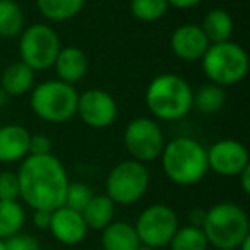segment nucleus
<instances>
[{
  "label": "nucleus",
  "mask_w": 250,
  "mask_h": 250,
  "mask_svg": "<svg viewBox=\"0 0 250 250\" xmlns=\"http://www.w3.org/2000/svg\"><path fill=\"white\" fill-rule=\"evenodd\" d=\"M19 197L35 209L55 211L62 208L69 177L63 165L53 154L26 156L18 171Z\"/></svg>",
  "instance_id": "nucleus-1"
},
{
  "label": "nucleus",
  "mask_w": 250,
  "mask_h": 250,
  "mask_svg": "<svg viewBox=\"0 0 250 250\" xmlns=\"http://www.w3.org/2000/svg\"><path fill=\"white\" fill-rule=\"evenodd\" d=\"M160 158L165 175L182 187L199 184L209 171L208 151L192 137L171 139L165 144Z\"/></svg>",
  "instance_id": "nucleus-2"
},
{
  "label": "nucleus",
  "mask_w": 250,
  "mask_h": 250,
  "mask_svg": "<svg viewBox=\"0 0 250 250\" xmlns=\"http://www.w3.org/2000/svg\"><path fill=\"white\" fill-rule=\"evenodd\" d=\"M194 89L177 74H160L146 89V104L160 120H180L192 110Z\"/></svg>",
  "instance_id": "nucleus-3"
},
{
  "label": "nucleus",
  "mask_w": 250,
  "mask_h": 250,
  "mask_svg": "<svg viewBox=\"0 0 250 250\" xmlns=\"http://www.w3.org/2000/svg\"><path fill=\"white\" fill-rule=\"evenodd\" d=\"M202 231L214 249L236 250L250 235L249 216L235 202H219L206 211Z\"/></svg>",
  "instance_id": "nucleus-4"
},
{
  "label": "nucleus",
  "mask_w": 250,
  "mask_h": 250,
  "mask_svg": "<svg viewBox=\"0 0 250 250\" xmlns=\"http://www.w3.org/2000/svg\"><path fill=\"white\" fill-rule=\"evenodd\" d=\"M202 70L212 84L233 86L245 79L249 72L247 52L233 42L212 43L201 59Z\"/></svg>",
  "instance_id": "nucleus-5"
},
{
  "label": "nucleus",
  "mask_w": 250,
  "mask_h": 250,
  "mask_svg": "<svg viewBox=\"0 0 250 250\" xmlns=\"http://www.w3.org/2000/svg\"><path fill=\"white\" fill-rule=\"evenodd\" d=\"M77 94L72 84L62 81H46L33 89L31 108L42 120L62 124L76 115Z\"/></svg>",
  "instance_id": "nucleus-6"
},
{
  "label": "nucleus",
  "mask_w": 250,
  "mask_h": 250,
  "mask_svg": "<svg viewBox=\"0 0 250 250\" xmlns=\"http://www.w3.org/2000/svg\"><path fill=\"white\" fill-rule=\"evenodd\" d=\"M149 187V171L136 160H127L111 168L106 177V195L113 204H134L137 202Z\"/></svg>",
  "instance_id": "nucleus-7"
},
{
  "label": "nucleus",
  "mask_w": 250,
  "mask_h": 250,
  "mask_svg": "<svg viewBox=\"0 0 250 250\" xmlns=\"http://www.w3.org/2000/svg\"><path fill=\"white\" fill-rule=\"evenodd\" d=\"M19 40L21 62H24L33 70H45L53 67L57 55L60 52V38L50 26L33 24L22 29Z\"/></svg>",
  "instance_id": "nucleus-8"
},
{
  "label": "nucleus",
  "mask_w": 250,
  "mask_h": 250,
  "mask_svg": "<svg viewBox=\"0 0 250 250\" xmlns=\"http://www.w3.org/2000/svg\"><path fill=\"white\" fill-rule=\"evenodd\" d=\"M124 144L132 160L139 163L154 161L161 156L165 147V136L161 127L147 117H139L129 122L124 132Z\"/></svg>",
  "instance_id": "nucleus-9"
},
{
  "label": "nucleus",
  "mask_w": 250,
  "mask_h": 250,
  "mask_svg": "<svg viewBox=\"0 0 250 250\" xmlns=\"http://www.w3.org/2000/svg\"><path fill=\"white\" fill-rule=\"evenodd\" d=\"M143 245L161 249L170 243L171 236L178 229L177 212L165 204H154L146 208L134 225Z\"/></svg>",
  "instance_id": "nucleus-10"
},
{
  "label": "nucleus",
  "mask_w": 250,
  "mask_h": 250,
  "mask_svg": "<svg viewBox=\"0 0 250 250\" xmlns=\"http://www.w3.org/2000/svg\"><path fill=\"white\" fill-rule=\"evenodd\" d=\"M117 101L110 93L103 89H89L79 94L77 110L81 120L93 129H106L117 118Z\"/></svg>",
  "instance_id": "nucleus-11"
},
{
  "label": "nucleus",
  "mask_w": 250,
  "mask_h": 250,
  "mask_svg": "<svg viewBox=\"0 0 250 250\" xmlns=\"http://www.w3.org/2000/svg\"><path fill=\"white\" fill-rule=\"evenodd\" d=\"M208 151V167L223 177H236L249 167V151L235 139H221L212 144Z\"/></svg>",
  "instance_id": "nucleus-12"
},
{
  "label": "nucleus",
  "mask_w": 250,
  "mask_h": 250,
  "mask_svg": "<svg viewBox=\"0 0 250 250\" xmlns=\"http://www.w3.org/2000/svg\"><path fill=\"white\" fill-rule=\"evenodd\" d=\"M171 52L175 57L185 62H197L204 57L206 50L209 48V40L206 38L204 31L197 24L178 26L173 31L170 40Z\"/></svg>",
  "instance_id": "nucleus-13"
},
{
  "label": "nucleus",
  "mask_w": 250,
  "mask_h": 250,
  "mask_svg": "<svg viewBox=\"0 0 250 250\" xmlns=\"http://www.w3.org/2000/svg\"><path fill=\"white\" fill-rule=\"evenodd\" d=\"M48 229L52 231L53 238L65 245H76L86 238L87 226L83 219V214L72 209L62 208L52 211V221Z\"/></svg>",
  "instance_id": "nucleus-14"
},
{
  "label": "nucleus",
  "mask_w": 250,
  "mask_h": 250,
  "mask_svg": "<svg viewBox=\"0 0 250 250\" xmlns=\"http://www.w3.org/2000/svg\"><path fill=\"white\" fill-rule=\"evenodd\" d=\"M31 134L22 125H0V161L14 163L28 156Z\"/></svg>",
  "instance_id": "nucleus-15"
},
{
  "label": "nucleus",
  "mask_w": 250,
  "mask_h": 250,
  "mask_svg": "<svg viewBox=\"0 0 250 250\" xmlns=\"http://www.w3.org/2000/svg\"><path fill=\"white\" fill-rule=\"evenodd\" d=\"M53 67H55L59 81L74 86L86 76L87 57L77 46H65V48H60L59 55L53 62Z\"/></svg>",
  "instance_id": "nucleus-16"
},
{
  "label": "nucleus",
  "mask_w": 250,
  "mask_h": 250,
  "mask_svg": "<svg viewBox=\"0 0 250 250\" xmlns=\"http://www.w3.org/2000/svg\"><path fill=\"white\" fill-rule=\"evenodd\" d=\"M101 243L104 250H136L141 245L134 225L125 221H111L103 228Z\"/></svg>",
  "instance_id": "nucleus-17"
},
{
  "label": "nucleus",
  "mask_w": 250,
  "mask_h": 250,
  "mask_svg": "<svg viewBox=\"0 0 250 250\" xmlns=\"http://www.w3.org/2000/svg\"><path fill=\"white\" fill-rule=\"evenodd\" d=\"M35 83V70L24 62H14L4 70L0 87L5 91L7 96H22L31 91Z\"/></svg>",
  "instance_id": "nucleus-18"
},
{
  "label": "nucleus",
  "mask_w": 250,
  "mask_h": 250,
  "mask_svg": "<svg viewBox=\"0 0 250 250\" xmlns=\"http://www.w3.org/2000/svg\"><path fill=\"white\" fill-rule=\"evenodd\" d=\"M87 228L91 229H103L113 221L115 204L106 194L104 195H93L84 211L81 212Z\"/></svg>",
  "instance_id": "nucleus-19"
},
{
  "label": "nucleus",
  "mask_w": 250,
  "mask_h": 250,
  "mask_svg": "<svg viewBox=\"0 0 250 250\" xmlns=\"http://www.w3.org/2000/svg\"><path fill=\"white\" fill-rule=\"evenodd\" d=\"M201 28L211 45L229 42V36L233 33V19L223 9H212L206 14Z\"/></svg>",
  "instance_id": "nucleus-20"
},
{
  "label": "nucleus",
  "mask_w": 250,
  "mask_h": 250,
  "mask_svg": "<svg viewBox=\"0 0 250 250\" xmlns=\"http://www.w3.org/2000/svg\"><path fill=\"white\" fill-rule=\"evenodd\" d=\"M36 4L46 19L63 22L76 18L83 11L86 0H36Z\"/></svg>",
  "instance_id": "nucleus-21"
},
{
  "label": "nucleus",
  "mask_w": 250,
  "mask_h": 250,
  "mask_svg": "<svg viewBox=\"0 0 250 250\" xmlns=\"http://www.w3.org/2000/svg\"><path fill=\"white\" fill-rule=\"evenodd\" d=\"M24 221V208L18 201H0V240L21 231Z\"/></svg>",
  "instance_id": "nucleus-22"
},
{
  "label": "nucleus",
  "mask_w": 250,
  "mask_h": 250,
  "mask_svg": "<svg viewBox=\"0 0 250 250\" xmlns=\"http://www.w3.org/2000/svg\"><path fill=\"white\" fill-rule=\"evenodd\" d=\"M226 94L218 84H204L192 96V108H197L204 115H214L225 106Z\"/></svg>",
  "instance_id": "nucleus-23"
},
{
  "label": "nucleus",
  "mask_w": 250,
  "mask_h": 250,
  "mask_svg": "<svg viewBox=\"0 0 250 250\" xmlns=\"http://www.w3.org/2000/svg\"><path fill=\"white\" fill-rule=\"evenodd\" d=\"M24 29V16L14 0H0V36L16 38Z\"/></svg>",
  "instance_id": "nucleus-24"
},
{
  "label": "nucleus",
  "mask_w": 250,
  "mask_h": 250,
  "mask_svg": "<svg viewBox=\"0 0 250 250\" xmlns=\"http://www.w3.org/2000/svg\"><path fill=\"white\" fill-rule=\"evenodd\" d=\"M170 249L171 250H208L209 242L206 238L202 228L197 226H178L175 235L170 240Z\"/></svg>",
  "instance_id": "nucleus-25"
},
{
  "label": "nucleus",
  "mask_w": 250,
  "mask_h": 250,
  "mask_svg": "<svg viewBox=\"0 0 250 250\" xmlns=\"http://www.w3.org/2000/svg\"><path fill=\"white\" fill-rule=\"evenodd\" d=\"M168 0H130V12L143 22L160 21L168 11Z\"/></svg>",
  "instance_id": "nucleus-26"
},
{
  "label": "nucleus",
  "mask_w": 250,
  "mask_h": 250,
  "mask_svg": "<svg viewBox=\"0 0 250 250\" xmlns=\"http://www.w3.org/2000/svg\"><path fill=\"white\" fill-rule=\"evenodd\" d=\"M94 192L89 185L81 184V182H69L65 192V199H63V206L72 211L83 212L84 208L87 206V202L93 199Z\"/></svg>",
  "instance_id": "nucleus-27"
},
{
  "label": "nucleus",
  "mask_w": 250,
  "mask_h": 250,
  "mask_svg": "<svg viewBox=\"0 0 250 250\" xmlns=\"http://www.w3.org/2000/svg\"><path fill=\"white\" fill-rule=\"evenodd\" d=\"M19 199V178L14 171L0 173V201H18Z\"/></svg>",
  "instance_id": "nucleus-28"
},
{
  "label": "nucleus",
  "mask_w": 250,
  "mask_h": 250,
  "mask_svg": "<svg viewBox=\"0 0 250 250\" xmlns=\"http://www.w3.org/2000/svg\"><path fill=\"white\" fill-rule=\"evenodd\" d=\"M5 250H40V243L28 233H16L4 240Z\"/></svg>",
  "instance_id": "nucleus-29"
},
{
  "label": "nucleus",
  "mask_w": 250,
  "mask_h": 250,
  "mask_svg": "<svg viewBox=\"0 0 250 250\" xmlns=\"http://www.w3.org/2000/svg\"><path fill=\"white\" fill-rule=\"evenodd\" d=\"M52 154V141L45 134H33L29 137V151L28 156H45Z\"/></svg>",
  "instance_id": "nucleus-30"
},
{
  "label": "nucleus",
  "mask_w": 250,
  "mask_h": 250,
  "mask_svg": "<svg viewBox=\"0 0 250 250\" xmlns=\"http://www.w3.org/2000/svg\"><path fill=\"white\" fill-rule=\"evenodd\" d=\"M50 221H52V211H43V209H35L33 212V223L36 228L48 229Z\"/></svg>",
  "instance_id": "nucleus-31"
},
{
  "label": "nucleus",
  "mask_w": 250,
  "mask_h": 250,
  "mask_svg": "<svg viewBox=\"0 0 250 250\" xmlns=\"http://www.w3.org/2000/svg\"><path fill=\"white\" fill-rule=\"evenodd\" d=\"M201 2L202 0H168V5H173L177 9H192Z\"/></svg>",
  "instance_id": "nucleus-32"
},
{
  "label": "nucleus",
  "mask_w": 250,
  "mask_h": 250,
  "mask_svg": "<svg viewBox=\"0 0 250 250\" xmlns=\"http://www.w3.org/2000/svg\"><path fill=\"white\" fill-rule=\"evenodd\" d=\"M236 177H240V184H242L243 192H245V194H249V192H250V165L243 168V170L240 171Z\"/></svg>",
  "instance_id": "nucleus-33"
},
{
  "label": "nucleus",
  "mask_w": 250,
  "mask_h": 250,
  "mask_svg": "<svg viewBox=\"0 0 250 250\" xmlns=\"http://www.w3.org/2000/svg\"><path fill=\"white\" fill-rule=\"evenodd\" d=\"M204 218H206V211H204V209H195V211L190 212V225L192 226H197V228H202Z\"/></svg>",
  "instance_id": "nucleus-34"
},
{
  "label": "nucleus",
  "mask_w": 250,
  "mask_h": 250,
  "mask_svg": "<svg viewBox=\"0 0 250 250\" xmlns=\"http://www.w3.org/2000/svg\"><path fill=\"white\" fill-rule=\"evenodd\" d=\"M236 250H250V235L247 236V238L243 240L242 243H240V247Z\"/></svg>",
  "instance_id": "nucleus-35"
},
{
  "label": "nucleus",
  "mask_w": 250,
  "mask_h": 250,
  "mask_svg": "<svg viewBox=\"0 0 250 250\" xmlns=\"http://www.w3.org/2000/svg\"><path fill=\"white\" fill-rule=\"evenodd\" d=\"M5 103H7V94H5V91L2 89V87H0V106Z\"/></svg>",
  "instance_id": "nucleus-36"
},
{
  "label": "nucleus",
  "mask_w": 250,
  "mask_h": 250,
  "mask_svg": "<svg viewBox=\"0 0 250 250\" xmlns=\"http://www.w3.org/2000/svg\"><path fill=\"white\" fill-rule=\"evenodd\" d=\"M136 250H158V249H153V247H149V245H143V243H141V245L137 247Z\"/></svg>",
  "instance_id": "nucleus-37"
},
{
  "label": "nucleus",
  "mask_w": 250,
  "mask_h": 250,
  "mask_svg": "<svg viewBox=\"0 0 250 250\" xmlns=\"http://www.w3.org/2000/svg\"><path fill=\"white\" fill-rule=\"evenodd\" d=\"M0 250H5V245H4V240H0Z\"/></svg>",
  "instance_id": "nucleus-38"
},
{
  "label": "nucleus",
  "mask_w": 250,
  "mask_h": 250,
  "mask_svg": "<svg viewBox=\"0 0 250 250\" xmlns=\"http://www.w3.org/2000/svg\"><path fill=\"white\" fill-rule=\"evenodd\" d=\"M0 125H2V124H0Z\"/></svg>",
  "instance_id": "nucleus-39"
}]
</instances>
